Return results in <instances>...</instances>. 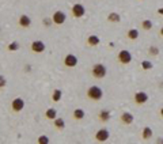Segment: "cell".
<instances>
[{"mask_svg": "<svg viewBox=\"0 0 163 144\" xmlns=\"http://www.w3.org/2000/svg\"><path fill=\"white\" fill-rule=\"evenodd\" d=\"M18 26L22 29H30L31 26V18L27 15V14H22V15L18 18Z\"/></svg>", "mask_w": 163, "mask_h": 144, "instance_id": "obj_11", "label": "cell"}, {"mask_svg": "<svg viewBox=\"0 0 163 144\" xmlns=\"http://www.w3.org/2000/svg\"><path fill=\"white\" fill-rule=\"evenodd\" d=\"M106 19L110 22V23H118V22H121V15L118 12H114V11H112V12L107 14Z\"/></svg>", "mask_w": 163, "mask_h": 144, "instance_id": "obj_19", "label": "cell"}, {"mask_svg": "<svg viewBox=\"0 0 163 144\" xmlns=\"http://www.w3.org/2000/svg\"><path fill=\"white\" fill-rule=\"evenodd\" d=\"M87 98L92 102H99L103 98V90L99 86H90L86 91Z\"/></svg>", "mask_w": 163, "mask_h": 144, "instance_id": "obj_1", "label": "cell"}, {"mask_svg": "<svg viewBox=\"0 0 163 144\" xmlns=\"http://www.w3.org/2000/svg\"><path fill=\"white\" fill-rule=\"evenodd\" d=\"M154 68V64L151 61L148 60H143L142 61V69H144V71H150V69Z\"/></svg>", "mask_w": 163, "mask_h": 144, "instance_id": "obj_25", "label": "cell"}, {"mask_svg": "<svg viewBox=\"0 0 163 144\" xmlns=\"http://www.w3.org/2000/svg\"><path fill=\"white\" fill-rule=\"evenodd\" d=\"M91 75L94 79H103L107 75V68L106 65H103L102 63H97L92 65L91 68Z\"/></svg>", "mask_w": 163, "mask_h": 144, "instance_id": "obj_2", "label": "cell"}, {"mask_svg": "<svg viewBox=\"0 0 163 144\" xmlns=\"http://www.w3.org/2000/svg\"><path fill=\"white\" fill-rule=\"evenodd\" d=\"M127 38L129 39V41H137V38H139V35H140V33L137 29H129V30L127 31Z\"/></svg>", "mask_w": 163, "mask_h": 144, "instance_id": "obj_18", "label": "cell"}, {"mask_svg": "<svg viewBox=\"0 0 163 144\" xmlns=\"http://www.w3.org/2000/svg\"><path fill=\"white\" fill-rule=\"evenodd\" d=\"M37 143H38V144H49L50 140H49V137H48L46 135H41L40 137L37 139Z\"/></svg>", "mask_w": 163, "mask_h": 144, "instance_id": "obj_26", "label": "cell"}, {"mask_svg": "<svg viewBox=\"0 0 163 144\" xmlns=\"http://www.w3.org/2000/svg\"><path fill=\"white\" fill-rule=\"evenodd\" d=\"M159 116H161V118H163V106L161 108V110H159Z\"/></svg>", "mask_w": 163, "mask_h": 144, "instance_id": "obj_30", "label": "cell"}, {"mask_svg": "<svg viewBox=\"0 0 163 144\" xmlns=\"http://www.w3.org/2000/svg\"><path fill=\"white\" fill-rule=\"evenodd\" d=\"M148 99H150V97H148V94L146 91H137V93H135V95H133V102L137 106H143L144 103L148 102Z\"/></svg>", "mask_w": 163, "mask_h": 144, "instance_id": "obj_9", "label": "cell"}, {"mask_svg": "<svg viewBox=\"0 0 163 144\" xmlns=\"http://www.w3.org/2000/svg\"><path fill=\"white\" fill-rule=\"evenodd\" d=\"M155 143H156V144H158V143H163V139H162V137H158L156 140H155Z\"/></svg>", "mask_w": 163, "mask_h": 144, "instance_id": "obj_31", "label": "cell"}, {"mask_svg": "<svg viewBox=\"0 0 163 144\" xmlns=\"http://www.w3.org/2000/svg\"><path fill=\"white\" fill-rule=\"evenodd\" d=\"M71 15L76 19L79 18H83L86 15V7H84L82 3H75L72 7H71Z\"/></svg>", "mask_w": 163, "mask_h": 144, "instance_id": "obj_4", "label": "cell"}, {"mask_svg": "<svg viewBox=\"0 0 163 144\" xmlns=\"http://www.w3.org/2000/svg\"><path fill=\"white\" fill-rule=\"evenodd\" d=\"M42 23H44V26H46V27H49V26H50L52 23H53V21H52V16H50V18H44Z\"/></svg>", "mask_w": 163, "mask_h": 144, "instance_id": "obj_28", "label": "cell"}, {"mask_svg": "<svg viewBox=\"0 0 163 144\" xmlns=\"http://www.w3.org/2000/svg\"><path fill=\"white\" fill-rule=\"evenodd\" d=\"M140 26H142L143 30L150 31V30H152L154 23H152V21H151V19H143V21H142V23H140Z\"/></svg>", "mask_w": 163, "mask_h": 144, "instance_id": "obj_22", "label": "cell"}, {"mask_svg": "<svg viewBox=\"0 0 163 144\" xmlns=\"http://www.w3.org/2000/svg\"><path fill=\"white\" fill-rule=\"evenodd\" d=\"M53 127L56 131H63V129L65 128V120L63 118V117H56V118L53 120Z\"/></svg>", "mask_w": 163, "mask_h": 144, "instance_id": "obj_17", "label": "cell"}, {"mask_svg": "<svg viewBox=\"0 0 163 144\" xmlns=\"http://www.w3.org/2000/svg\"><path fill=\"white\" fill-rule=\"evenodd\" d=\"M30 50L34 54H41V53H44V52L46 50V45H45V42L41 41V39H35V41L31 42Z\"/></svg>", "mask_w": 163, "mask_h": 144, "instance_id": "obj_7", "label": "cell"}, {"mask_svg": "<svg viewBox=\"0 0 163 144\" xmlns=\"http://www.w3.org/2000/svg\"><path fill=\"white\" fill-rule=\"evenodd\" d=\"M19 48H21L19 44H18L16 41H12V42H10L8 45H7V50L8 52H16Z\"/></svg>", "mask_w": 163, "mask_h": 144, "instance_id": "obj_23", "label": "cell"}, {"mask_svg": "<svg viewBox=\"0 0 163 144\" xmlns=\"http://www.w3.org/2000/svg\"><path fill=\"white\" fill-rule=\"evenodd\" d=\"M0 33H2V27H0Z\"/></svg>", "mask_w": 163, "mask_h": 144, "instance_id": "obj_33", "label": "cell"}, {"mask_svg": "<svg viewBox=\"0 0 163 144\" xmlns=\"http://www.w3.org/2000/svg\"><path fill=\"white\" fill-rule=\"evenodd\" d=\"M61 98H63V91L60 88H54V90L52 91V102L58 103L61 101Z\"/></svg>", "mask_w": 163, "mask_h": 144, "instance_id": "obj_20", "label": "cell"}, {"mask_svg": "<svg viewBox=\"0 0 163 144\" xmlns=\"http://www.w3.org/2000/svg\"><path fill=\"white\" fill-rule=\"evenodd\" d=\"M117 61L121 65H128L132 63V53L127 49H122L117 53Z\"/></svg>", "mask_w": 163, "mask_h": 144, "instance_id": "obj_3", "label": "cell"}, {"mask_svg": "<svg viewBox=\"0 0 163 144\" xmlns=\"http://www.w3.org/2000/svg\"><path fill=\"white\" fill-rule=\"evenodd\" d=\"M158 14H159V15H163V7H162V8H159V10H158Z\"/></svg>", "mask_w": 163, "mask_h": 144, "instance_id": "obj_32", "label": "cell"}, {"mask_svg": "<svg viewBox=\"0 0 163 144\" xmlns=\"http://www.w3.org/2000/svg\"><path fill=\"white\" fill-rule=\"evenodd\" d=\"M148 53H150V56L156 57L158 54H159V48L156 45H151L150 48H148Z\"/></svg>", "mask_w": 163, "mask_h": 144, "instance_id": "obj_24", "label": "cell"}, {"mask_svg": "<svg viewBox=\"0 0 163 144\" xmlns=\"http://www.w3.org/2000/svg\"><path fill=\"white\" fill-rule=\"evenodd\" d=\"M86 42H87V45H88V46L94 48V46H98L99 44H101V38H99L98 35H95V34H90V35L87 37Z\"/></svg>", "mask_w": 163, "mask_h": 144, "instance_id": "obj_14", "label": "cell"}, {"mask_svg": "<svg viewBox=\"0 0 163 144\" xmlns=\"http://www.w3.org/2000/svg\"><path fill=\"white\" fill-rule=\"evenodd\" d=\"M110 118H112V112H110V110H107V109L99 110V113H98V120L101 121L102 124H106Z\"/></svg>", "mask_w": 163, "mask_h": 144, "instance_id": "obj_13", "label": "cell"}, {"mask_svg": "<svg viewBox=\"0 0 163 144\" xmlns=\"http://www.w3.org/2000/svg\"><path fill=\"white\" fill-rule=\"evenodd\" d=\"M159 35H161L162 38H163V26H162L161 29H159Z\"/></svg>", "mask_w": 163, "mask_h": 144, "instance_id": "obj_29", "label": "cell"}, {"mask_svg": "<svg viewBox=\"0 0 163 144\" xmlns=\"http://www.w3.org/2000/svg\"><path fill=\"white\" fill-rule=\"evenodd\" d=\"M57 117V109H54V108H48L45 110V118L46 120H50V121H53L54 118Z\"/></svg>", "mask_w": 163, "mask_h": 144, "instance_id": "obj_21", "label": "cell"}, {"mask_svg": "<svg viewBox=\"0 0 163 144\" xmlns=\"http://www.w3.org/2000/svg\"><path fill=\"white\" fill-rule=\"evenodd\" d=\"M109 137H110V132H109V129H106V128L98 129L94 135L95 142H98V143H105L109 140Z\"/></svg>", "mask_w": 163, "mask_h": 144, "instance_id": "obj_6", "label": "cell"}, {"mask_svg": "<svg viewBox=\"0 0 163 144\" xmlns=\"http://www.w3.org/2000/svg\"><path fill=\"white\" fill-rule=\"evenodd\" d=\"M63 63H64V65H65L67 68H75L76 65H77V63H79V58H77L73 53H68L64 57Z\"/></svg>", "mask_w": 163, "mask_h": 144, "instance_id": "obj_10", "label": "cell"}, {"mask_svg": "<svg viewBox=\"0 0 163 144\" xmlns=\"http://www.w3.org/2000/svg\"><path fill=\"white\" fill-rule=\"evenodd\" d=\"M25 105H26L25 99L22 97H16L11 101V110H12L14 113H21L22 110L25 109Z\"/></svg>", "mask_w": 163, "mask_h": 144, "instance_id": "obj_5", "label": "cell"}, {"mask_svg": "<svg viewBox=\"0 0 163 144\" xmlns=\"http://www.w3.org/2000/svg\"><path fill=\"white\" fill-rule=\"evenodd\" d=\"M6 86H7V79L3 75H0V90L6 88Z\"/></svg>", "mask_w": 163, "mask_h": 144, "instance_id": "obj_27", "label": "cell"}, {"mask_svg": "<svg viewBox=\"0 0 163 144\" xmlns=\"http://www.w3.org/2000/svg\"><path fill=\"white\" fill-rule=\"evenodd\" d=\"M84 116H86V112H84L82 108H76L72 112V118L75 120V121H82V120L84 118Z\"/></svg>", "mask_w": 163, "mask_h": 144, "instance_id": "obj_16", "label": "cell"}, {"mask_svg": "<svg viewBox=\"0 0 163 144\" xmlns=\"http://www.w3.org/2000/svg\"><path fill=\"white\" fill-rule=\"evenodd\" d=\"M120 121L124 125H132L133 121H135V116H133L131 112H124V113H121V116H120Z\"/></svg>", "mask_w": 163, "mask_h": 144, "instance_id": "obj_12", "label": "cell"}, {"mask_svg": "<svg viewBox=\"0 0 163 144\" xmlns=\"http://www.w3.org/2000/svg\"><path fill=\"white\" fill-rule=\"evenodd\" d=\"M152 136H154V131H152V128L151 127H144L142 129V139L144 140V142L152 139Z\"/></svg>", "mask_w": 163, "mask_h": 144, "instance_id": "obj_15", "label": "cell"}, {"mask_svg": "<svg viewBox=\"0 0 163 144\" xmlns=\"http://www.w3.org/2000/svg\"><path fill=\"white\" fill-rule=\"evenodd\" d=\"M52 21H53V25H56V26H63V25L65 23V21H67L65 12H64V11H60V10L54 11L53 15H52Z\"/></svg>", "mask_w": 163, "mask_h": 144, "instance_id": "obj_8", "label": "cell"}]
</instances>
